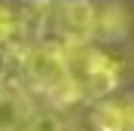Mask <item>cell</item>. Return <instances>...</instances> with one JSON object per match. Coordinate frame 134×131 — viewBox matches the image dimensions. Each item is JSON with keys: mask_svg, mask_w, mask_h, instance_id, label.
I'll return each mask as SVG.
<instances>
[{"mask_svg": "<svg viewBox=\"0 0 134 131\" xmlns=\"http://www.w3.org/2000/svg\"><path fill=\"white\" fill-rule=\"evenodd\" d=\"M21 73L25 82L34 91H40L52 104H76L79 98H85L82 89L73 82L70 76V64H67V52L55 43H43V46H34L21 55Z\"/></svg>", "mask_w": 134, "mask_h": 131, "instance_id": "obj_1", "label": "cell"}, {"mask_svg": "<svg viewBox=\"0 0 134 131\" xmlns=\"http://www.w3.org/2000/svg\"><path fill=\"white\" fill-rule=\"evenodd\" d=\"M67 52V64H70V76L82 89L88 98H104L119 85V61L110 52L98 49V46H70Z\"/></svg>", "mask_w": 134, "mask_h": 131, "instance_id": "obj_2", "label": "cell"}, {"mask_svg": "<svg viewBox=\"0 0 134 131\" xmlns=\"http://www.w3.org/2000/svg\"><path fill=\"white\" fill-rule=\"evenodd\" d=\"M94 15H98V6L85 3V0L58 3L55 6V28L61 34V49L85 46L92 40L94 37Z\"/></svg>", "mask_w": 134, "mask_h": 131, "instance_id": "obj_3", "label": "cell"}, {"mask_svg": "<svg viewBox=\"0 0 134 131\" xmlns=\"http://www.w3.org/2000/svg\"><path fill=\"white\" fill-rule=\"evenodd\" d=\"M34 116V107L25 91L3 89L0 91V131H25Z\"/></svg>", "mask_w": 134, "mask_h": 131, "instance_id": "obj_4", "label": "cell"}, {"mask_svg": "<svg viewBox=\"0 0 134 131\" xmlns=\"http://www.w3.org/2000/svg\"><path fill=\"white\" fill-rule=\"evenodd\" d=\"M128 31V15L125 9L116 6V3H104L98 6V15H94V37L100 40H116Z\"/></svg>", "mask_w": 134, "mask_h": 131, "instance_id": "obj_5", "label": "cell"}, {"mask_svg": "<svg viewBox=\"0 0 134 131\" xmlns=\"http://www.w3.org/2000/svg\"><path fill=\"white\" fill-rule=\"evenodd\" d=\"M92 125L94 131H128V110L125 104H116V101H100L92 110Z\"/></svg>", "mask_w": 134, "mask_h": 131, "instance_id": "obj_6", "label": "cell"}, {"mask_svg": "<svg viewBox=\"0 0 134 131\" xmlns=\"http://www.w3.org/2000/svg\"><path fill=\"white\" fill-rule=\"evenodd\" d=\"M18 31H21V18H18L9 6L0 3V46L12 43V40L18 37Z\"/></svg>", "mask_w": 134, "mask_h": 131, "instance_id": "obj_7", "label": "cell"}, {"mask_svg": "<svg viewBox=\"0 0 134 131\" xmlns=\"http://www.w3.org/2000/svg\"><path fill=\"white\" fill-rule=\"evenodd\" d=\"M25 131H64V125H61L58 113H52V110H34Z\"/></svg>", "mask_w": 134, "mask_h": 131, "instance_id": "obj_8", "label": "cell"}, {"mask_svg": "<svg viewBox=\"0 0 134 131\" xmlns=\"http://www.w3.org/2000/svg\"><path fill=\"white\" fill-rule=\"evenodd\" d=\"M125 110H128V122H131V128H134V98L125 101Z\"/></svg>", "mask_w": 134, "mask_h": 131, "instance_id": "obj_9", "label": "cell"}]
</instances>
